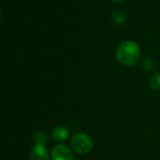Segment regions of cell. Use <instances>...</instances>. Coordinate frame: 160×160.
Returning <instances> with one entry per match:
<instances>
[{"label":"cell","mask_w":160,"mask_h":160,"mask_svg":"<svg viewBox=\"0 0 160 160\" xmlns=\"http://www.w3.org/2000/svg\"><path fill=\"white\" fill-rule=\"evenodd\" d=\"M112 21H113L114 23H116L118 25H122V24H124L126 22L127 16L121 10H114L112 13Z\"/></svg>","instance_id":"6"},{"label":"cell","mask_w":160,"mask_h":160,"mask_svg":"<svg viewBox=\"0 0 160 160\" xmlns=\"http://www.w3.org/2000/svg\"><path fill=\"white\" fill-rule=\"evenodd\" d=\"M112 1H113L114 3H122V2H124L125 0H112Z\"/></svg>","instance_id":"10"},{"label":"cell","mask_w":160,"mask_h":160,"mask_svg":"<svg viewBox=\"0 0 160 160\" xmlns=\"http://www.w3.org/2000/svg\"><path fill=\"white\" fill-rule=\"evenodd\" d=\"M34 142L35 144H41V145H45L48 142V137L47 134L44 131H37L34 135Z\"/></svg>","instance_id":"7"},{"label":"cell","mask_w":160,"mask_h":160,"mask_svg":"<svg viewBox=\"0 0 160 160\" xmlns=\"http://www.w3.org/2000/svg\"><path fill=\"white\" fill-rule=\"evenodd\" d=\"M68 135H69V133H68V128H65V127H62V126L56 127L52 130V139L55 142H61L66 141L68 139Z\"/></svg>","instance_id":"5"},{"label":"cell","mask_w":160,"mask_h":160,"mask_svg":"<svg viewBox=\"0 0 160 160\" xmlns=\"http://www.w3.org/2000/svg\"><path fill=\"white\" fill-rule=\"evenodd\" d=\"M142 67L145 69V70H152L155 68V63L154 61L149 58V57H144L142 61Z\"/></svg>","instance_id":"9"},{"label":"cell","mask_w":160,"mask_h":160,"mask_svg":"<svg viewBox=\"0 0 160 160\" xmlns=\"http://www.w3.org/2000/svg\"><path fill=\"white\" fill-rule=\"evenodd\" d=\"M141 56V49L139 44L133 40H126L119 44L116 49V58L118 62L124 66L135 65Z\"/></svg>","instance_id":"1"},{"label":"cell","mask_w":160,"mask_h":160,"mask_svg":"<svg viewBox=\"0 0 160 160\" xmlns=\"http://www.w3.org/2000/svg\"><path fill=\"white\" fill-rule=\"evenodd\" d=\"M52 160H73L74 157L71 150L63 144L55 145L52 150Z\"/></svg>","instance_id":"3"},{"label":"cell","mask_w":160,"mask_h":160,"mask_svg":"<svg viewBox=\"0 0 160 160\" xmlns=\"http://www.w3.org/2000/svg\"><path fill=\"white\" fill-rule=\"evenodd\" d=\"M149 84L154 90H160V73H156L150 78Z\"/></svg>","instance_id":"8"},{"label":"cell","mask_w":160,"mask_h":160,"mask_svg":"<svg viewBox=\"0 0 160 160\" xmlns=\"http://www.w3.org/2000/svg\"><path fill=\"white\" fill-rule=\"evenodd\" d=\"M70 145L75 153L79 155H85L92 150L93 142L87 135L79 133L73 136L70 142Z\"/></svg>","instance_id":"2"},{"label":"cell","mask_w":160,"mask_h":160,"mask_svg":"<svg viewBox=\"0 0 160 160\" xmlns=\"http://www.w3.org/2000/svg\"><path fill=\"white\" fill-rule=\"evenodd\" d=\"M31 160H49V155L44 145L36 144L30 153Z\"/></svg>","instance_id":"4"}]
</instances>
